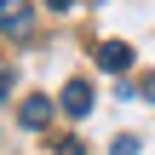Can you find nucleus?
Instances as JSON below:
<instances>
[{
  "mask_svg": "<svg viewBox=\"0 0 155 155\" xmlns=\"http://www.w3.org/2000/svg\"><path fill=\"white\" fill-rule=\"evenodd\" d=\"M98 63H104V69H132V46H127V40H104V46H98Z\"/></svg>",
  "mask_w": 155,
  "mask_h": 155,
  "instance_id": "obj_4",
  "label": "nucleus"
},
{
  "mask_svg": "<svg viewBox=\"0 0 155 155\" xmlns=\"http://www.w3.org/2000/svg\"><path fill=\"white\" fill-rule=\"evenodd\" d=\"M46 6H52V12H69V6H75V0H46Z\"/></svg>",
  "mask_w": 155,
  "mask_h": 155,
  "instance_id": "obj_8",
  "label": "nucleus"
},
{
  "mask_svg": "<svg viewBox=\"0 0 155 155\" xmlns=\"http://www.w3.org/2000/svg\"><path fill=\"white\" fill-rule=\"evenodd\" d=\"M115 155H138V138H132V132H121V138H115Z\"/></svg>",
  "mask_w": 155,
  "mask_h": 155,
  "instance_id": "obj_5",
  "label": "nucleus"
},
{
  "mask_svg": "<svg viewBox=\"0 0 155 155\" xmlns=\"http://www.w3.org/2000/svg\"><path fill=\"white\" fill-rule=\"evenodd\" d=\"M138 98H150V104H155V81H144V86H138Z\"/></svg>",
  "mask_w": 155,
  "mask_h": 155,
  "instance_id": "obj_7",
  "label": "nucleus"
},
{
  "mask_svg": "<svg viewBox=\"0 0 155 155\" xmlns=\"http://www.w3.org/2000/svg\"><path fill=\"white\" fill-rule=\"evenodd\" d=\"M86 109H92V86H86V81H69V86H63V115L81 121Z\"/></svg>",
  "mask_w": 155,
  "mask_h": 155,
  "instance_id": "obj_3",
  "label": "nucleus"
},
{
  "mask_svg": "<svg viewBox=\"0 0 155 155\" xmlns=\"http://www.w3.org/2000/svg\"><path fill=\"white\" fill-rule=\"evenodd\" d=\"M29 29V0H0V35H23Z\"/></svg>",
  "mask_w": 155,
  "mask_h": 155,
  "instance_id": "obj_2",
  "label": "nucleus"
},
{
  "mask_svg": "<svg viewBox=\"0 0 155 155\" xmlns=\"http://www.w3.org/2000/svg\"><path fill=\"white\" fill-rule=\"evenodd\" d=\"M52 109H58V104H52L46 92H29V98H23V109H17V121H23V127H46V121H52Z\"/></svg>",
  "mask_w": 155,
  "mask_h": 155,
  "instance_id": "obj_1",
  "label": "nucleus"
},
{
  "mask_svg": "<svg viewBox=\"0 0 155 155\" xmlns=\"http://www.w3.org/2000/svg\"><path fill=\"white\" fill-rule=\"evenodd\" d=\"M12 98V69H0V104Z\"/></svg>",
  "mask_w": 155,
  "mask_h": 155,
  "instance_id": "obj_6",
  "label": "nucleus"
}]
</instances>
